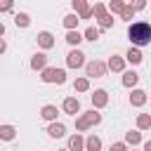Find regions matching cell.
Returning <instances> with one entry per match:
<instances>
[{"instance_id":"obj_1","label":"cell","mask_w":151,"mask_h":151,"mask_svg":"<svg viewBox=\"0 0 151 151\" xmlns=\"http://www.w3.org/2000/svg\"><path fill=\"white\" fill-rule=\"evenodd\" d=\"M127 38L132 42V47H146L151 42V24L149 21H132L127 26Z\"/></svg>"},{"instance_id":"obj_2","label":"cell","mask_w":151,"mask_h":151,"mask_svg":"<svg viewBox=\"0 0 151 151\" xmlns=\"http://www.w3.org/2000/svg\"><path fill=\"white\" fill-rule=\"evenodd\" d=\"M99 123H101V113L97 109H90V111H85V113H80L76 118V130L78 132H85V130H90V127H94Z\"/></svg>"},{"instance_id":"obj_3","label":"cell","mask_w":151,"mask_h":151,"mask_svg":"<svg viewBox=\"0 0 151 151\" xmlns=\"http://www.w3.org/2000/svg\"><path fill=\"white\" fill-rule=\"evenodd\" d=\"M40 80L45 83V85H64L66 83V71L64 68H57V66H45L42 71H40Z\"/></svg>"},{"instance_id":"obj_4","label":"cell","mask_w":151,"mask_h":151,"mask_svg":"<svg viewBox=\"0 0 151 151\" xmlns=\"http://www.w3.org/2000/svg\"><path fill=\"white\" fill-rule=\"evenodd\" d=\"M106 76V64L99 59L85 61V78H104Z\"/></svg>"},{"instance_id":"obj_5","label":"cell","mask_w":151,"mask_h":151,"mask_svg":"<svg viewBox=\"0 0 151 151\" xmlns=\"http://www.w3.org/2000/svg\"><path fill=\"white\" fill-rule=\"evenodd\" d=\"M66 66H68V68H80V66H85V52L78 50V47H71V52L66 54Z\"/></svg>"},{"instance_id":"obj_6","label":"cell","mask_w":151,"mask_h":151,"mask_svg":"<svg viewBox=\"0 0 151 151\" xmlns=\"http://www.w3.org/2000/svg\"><path fill=\"white\" fill-rule=\"evenodd\" d=\"M90 99H92V109H97V111H99V109H104V106H109V92H106V90H101V87H99V90H94V92L90 94Z\"/></svg>"},{"instance_id":"obj_7","label":"cell","mask_w":151,"mask_h":151,"mask_svg":"<svg viewBox=\"0 0 151 151\" xmlns=\"http://www.w3.org/2000/svg\"><path fill=\"white\" fill-rule=\"evenodd\" d=\"M104 64H106V71H113V73H123L125 71V59L120 54H111L109 61H104Z\"/></svg>"},{"instance_id":"obj_8","label":"cell","mask_w":151,"mask_h":151,"mask_svg":"<svg viewBox=\"0 0 151 151\" xmlns=\"http://www.w3.org/2000/svg\"><path fill=\"white\" fill-rule=\"evenodd\" d=\"M35 40H38V47H40L42 52H45V50H52V47H54V35H52L50 31H40Z\"/></svg>"},{"instance_id":"obj_9","label":"cell","mask_w":151,"mask_h":151,"mask_svg":"<svg viewBox=\"0 0 151 151\" xmlns=\"http://www.w3.org/2000/svg\"><path fill=\"white\" fill-rule=\"evenodd\" d=\"M146 99H149L146 90H137V87H132V94H130V106L139 109V106H144V104H146Z\"/></svg>"},{"instance_id":"obj_10","label":"cell","mask_w":151,"mask_h":151,"mask_svg":"<svg viewBox=\"0 0 151 151\" xmlns=\"http://www.w3.org/2000/svg\"><path fill=\"white\" fill-rule=\"evenodd\" d=\"M61 109H64V113H68V116L80 113V101H78V97H66V99L61 101Z\"/></svg>"},{"instance_id":"obj_11","label":"cell","mask_w":151,"mask_h":151,"mask_svg":"<svg viewBox=\"0 0 151 151\" xmlns=\"http://www.w3.org/2000/svg\"><path fill=\"white\" fill-rule=\"evenodd\" d=\"M47 134H50L52 139H61V137H66V125L59 123V120L47 123Z\"/></svg>"},{"instance_id":"obj_12","label":"cell","mask_w":151,"mask_h":151,"mask_svg":"<svg viewBox=\"0 0 151 151\" xmlns=\"http://www.w3.org/2000/svg\"><path fill=\"white\" fill-rule=\"evenodd\" d=\"M28 66H31V71H42V68L47 66V54H45V52H35V54L31 57Z\"/></svg>"},{"instance_id":"obj_13","label":"cell","mask_w":151,"mask_h":151,"mask_svg":"<svg viewBox=\"0 0 151 151\" xmlns=\"http://www.w3.org/2000/svg\"><path fill=\"white\" fill-rule=\"evenodd\" d=\"M57 116H59V109H57L54 104H45V106L40 109V118H42L45 123H54Z\"/></svg>"},{"instance_id":"obj_14","label":"cell","mask_w":151,"mask_h":151,"mask_svg":"<svg viewBox=\"0 0 151 151\" xmlns=\"http://www.w3.org/2000/svg\"><path fill=\"white\" fill-rule=\"evenodd\" d=\"M66 151H85V137H83L80 132L71 134V137H68V146H66Z\"/></svg>"},{"instance_id":"obj_15","label":"cell","mask_w":151,"mask_h":151,"mask_svg":"<svg viewBox=\"0 0 151 151\" xmlns=\"http://www.w3.org/2000/svg\"><path fill=\"white\" fill-rule=\"evenodd\" d=\"M123 59H125V61H130L132 66H137V64H142V61H144V54H142V50H139V47H132V45H130V50L125 52V57H123Z\"/></svg>"},{"instance_id":"obj_16","label":"cell","mask_w":151,"mask_h":151,"mask_svg":"<svg viewBox=\"0 0 151 151\" xmlns=\"http://www.w3.org/2000/svg\"><path fill=\"white\" fill-rule=\"evenodd\" d=\"M14 137H17V127L14 125H9V123L0 125V139L2 142H14Z\"/></svg>"},{"instance_id":"obj_17","label":"cell","mask_w":151,"mask_h":151,"mask_svg":"<svg viewBox=\"0 0 151 151\" xmlns=\"http://www.w3.org/2000/svg\"><path fill=\"white\" fill-rule=\"evenodd\" d=\"M123 87H134L139 83V73L137 71H123Z\"/></svg>"},{"instance_id":"obj_18","label":"cell","mask_w":151,"mask_h":151,"mask_svg":"<svg viewBox=\"0 0 151 151\" xmlns=\"http://www.w3.org/2000/svg\"><path fill=\"white\" fill-rule=\"evenodd\" d=\"M61 24H64V28H66V31H76V28H78V24H80V19H78V14H76V12H71V14H66V17L61 19Z\"/></svg>"},{"instance_id":"obj_19","label":"cell","mask_w":151,"mask_h":151,"mask_svg":"<svg viewBox=\"0 0 151 151\" xmlns=\"http://www.w3.org/2000/svg\"><path fill=\"white\" fill-rule=\"evenodd\" d=\"M144 139H142V132L139 130H127L125 132V144L127 146H137V144H142Z\"/></svg>"},{"instance_id":"obj_20","label":"cell","mask_w":151,"mask_h":151,"mask_svg":"<svg viewBox=\"0 0 151 151\" xmlns=\"http://www.w3.org/2000/svg\"><path fill=\"white\" fill-rule=\"evenodd\" d=\"M85 151H101V139L97 134L85 137Z\"/></svg>"},{"instance_id":"obj_21","label":"cell","mask_w":151,"mask_h":151,"mask_svg":"<svg viewBox=\"0 0 151 151\" xmlns=\"http://www.w3.org/2000/svg\"><path fill=\"white\" fill-rule=\"evenodd\" d=\"M66 42L71 45V47H78L80 42H83V33L76 28V31H66Z\"/></svg>"},{"instance_id":"obj_22","label":"cell","mask_w":151,"mask_h":151,"mask_svg":"<svg viewBox=\"0 0 151 151\" xmlns=\"http://www.w3.org/2000/svg\"><path fill=\"white\" fill-rule=\"evenodd\" d=\"M125 5H127L125 0H109V5H106V12L116 17V14H120V12H123V7H125Z\"/></svg>"},{"instance_id":"obj_23","label":"cell","mask_w":151,"mask_h":151,"mask_svg":"<svg viewBox=\"0 0 151 151\" xmlns=\"http://www.w3.org/2000/svg\"><path fill=\"white\" fill-rule=\"evenodd\" d=\"M14 24H17V28H28V26H31V17H28V12H19V14H14Z\"/></svg>"},{"instance_id":"obj_24","label":"cell","mask_w":151,"mask_h":151,"mask_svg":"<svg viewBox=\"0 0 151 151\" xmlns=\"http://www.w3.org/2000/svg\"><path fill=\"white\" fill-rule=\"evenodd\" d=\"M113 21H116V19H113V14H109V12H106L104 17H99V19H97V24H99V31L113 28Z\"/></svg>"},{"instance_id":"obj_25","label":"cell","mask_w":151,"mask_h":151,"mask_svg":"<svg viewBox=\"0 0 151 151\" xmlns=\"http://www.w3.org/2000/svg\"><path fill=\"white\" fill-rule=\"evenodd\" d=\"M149 127H151V116H149V113H139V116H137V130L144 132V130H149Z\"/></svg>"},{"instance_id":"obj_26","label":"cell","mask_w":151,"mask_h":151,"mask_svg":"<svg viewBox=\"0 0 151 151\" xmlns=\"http://www.w3.org/2000/svg\"><path fill=\"white\" fill-rule=\"evenodd\" d=\"M73 90L76 92H87L90 90V78H85V76L83 78H76L73 80Z\"/></svg>"},{"instance_id":"obj_27","label":"cell","mask_w":151,"mask_h":151,"mask_svg":"<svg viewBox=\"0 0 151 151\" xmlns=\"http://www.w3.org/2000/svg\"><path fill=\"white\" fill-rule=\"evenodd\" d=\"M83 40H90V42L99 40V28H97V26H87L85 33H83Z\"/></svg>"},{"instance_id":"obj_28","label":"cell","mask_w":151,"mask_h":151,"mask_svg":"<svg viewBox=\"0 0 151 151\" xmlns=\"http://www.w3.org/2000/svg\"><path fill=\"white\" fill-rule=\"evenodd\" d=\"M90 9H92V17L94 19H99V17L106 14V5L104 2H94V5H90Z\"/></svg>"},{"instance_id":"obj_29","label":"cell","mask_w":151,"mask_h":151,"mask_svg":"<svg viewBox=\"0 0 151 151\" xmlns=\"http://www.w3.org/2000/svg\"><path fill=\"white\" fill-rule=\"evenodd\" d=\"M71 7H73L76 14H80V12H85V9L90 7V2H87V0H71Z\"/></svg>"},{"instance_id":"obj_30","label":"cell","mask_w":151,"mask_h":151,"mask_svg":"<svg viewBox=\"0 0 151 151\" xmlns=\"http://www.w3.org/2000/svg\"><path fill=\"white\" fill-rule=\"evenodd\" d=\"M134 14H137V12H134V9L130 7V5H125V7H123V12H120L118 17H120L123 21H132V19H134Z\"/></svg>"},{"instance_id":"obj_31","label":"cell","mask_w":151,"mask_h":151,"mask_svg":"<svg viewBox=\"0 0 151 151\" xmlns=\"http://www.w3.org/2000/svg\"><path fill=\"white\" fill-rule=\"evenodd\" d=\"M12 9H14V0H0V14L12 12Z\"/></svg>"},{"instance_id":"obj_32","label":"cell","mask_w":151,"mask_h":151,"mask_svg":"<svg viewBox=\"0 0 151 151\" xmlns=\"http://www.w3.org/2000/svg\"><path fill=\"white\" fill-rule=\"evenodd\" d=\"M134 12H142V9H146V0H132V2H127Z\"/></svg>"},{"instance_id":"obj_33","label":"cell","mask_w":151,"mask_h":151,"mask_svg":"<svg viewBox=\"0 0 151 151\" xmlns=\"http://www.w3.org/2000/svg\"><path fill=\"white\" fill-rule=\"evenodd\" d=\"M109 151H127V144H125V142H113V144L109 146Z\"/></svg>"},{"instance_id":"obj_34","label":"cell","mask_w":151,"mask_h":151,"mask_svg":"<svg viewBox=\"0 0 151 151\" xmlns=\"http://www.w3.org/2000/svg\"><path fill=\"white\" fill-rule=\"evenodd\" d=\"M142 151H151V142H149V139L142 142Z\"/></svg>"},{"instance_id":"obj_35","label":"cell","mask_w":151,"mask_h":151,"mask_svg":"<svg viewBox=\"0 0 151 151\" xmlns=\"http://www.w3.org/2000/svg\"><path fill=\"white\" fill-rule=\"evenodd\" d=\"M5 50H7V42H5V38H0V54H5Z\"/></svg>"},{"instance_id":"obj_36","label":"cell","mask_w":151,"mask_h":151,"mask_svg":"<svg viewBox=\"0 0 151 151\" xmlns=\"http://www.w3.org/2000/svg\"><path fill=\"white\" fill-rule=\"evenodd\" d=\"M2 35H5V24L0 21V38H2Z\"/></svg>"},{"instance_id":"obj_37","label":"cell","mask_w":151,"mask_h":151,"mask_svg":"<svg viewBox=\"0 0 151 151\" xmlns=\"http://www.w3.org/2000/svg\"><path fill=\"white\" fill-rule=\"evenodd\" d=\"M61 151H66V149H61Z\"/></svg>"}]
</instances>
